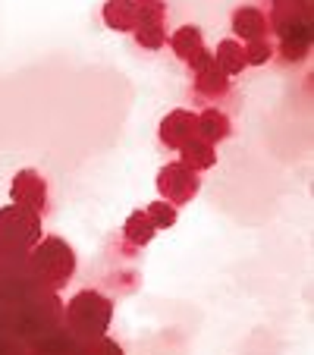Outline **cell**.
<instances>
[{
	"label": "cell",
	"mask_w": 314,
	"mask_h": 355,
	"mask_svg": "<svg viewBox=\"0 0 314 355\" xmlns=\"http://www.w3.org/2000/svg\"><path fill=\"white\" fill-rule=\"evenodd\" d=\"M270 28L277 35V47L283 60L299 63L311 51L314 38V16L311 0H270Z\"/></svg>",
	"instance_id": "6da1fadb"
},
{
	"label": "cell",
	"mask_w": 314,
	"mask_h": 355,
	"mask_svg": "<svg viewBox=\"0 0 314 355\" xmlns=\"http://www.w3.org/2000/svg\"><path fill=\"white\" fill-rule=\"evenodd\" d=\"M114 321V302L98 289H79L69 302H63V327L85 346L107 334Z\"/></svg>",
	"instance_id": "7a4b0ae2"
},
{
	"label": "cell",
	"mask_w": 314,
	"mask_h": 355,
	"mask_svg": "<svg viewBox=\"0 0 314 355\" xmlns=\"http://www.w3.org/2000/svg\"><path fill=\"white\" fill-rule=\"evenodd\" d=\"M28 268L47 289L60 293L76 274V252L60 236H41L28 252Z\"/></svg>",
	"instance_id": "3957f363"
},
{
	"label": "cell",
	"mask_w": 314,
	"mask_h": 355,
	"mask_svg": "<svg viewBox=\"0 0 314 355\" xmlns=\"http://www.w3.org/2000/svg\"><path fill=\"white\" fill-rule=\"evenodd\" d=\"M41 236H44V227H41L38 211H28L22 205L0 208V252L28 255Z\"/></svg>",
	"instance_id": "277c9868"
},
{
	"label": "cell",
	"mask_w": 314,
	"mask_h": 355,
	"mask_svg": "<svg viewBox=\"0 0 314 355\" xmlns=\"http://www.w3.org/2000/svg\"><path fill=\"white\" fill-rule=\"evenodd\" d=\"M198 189H201V176L195 173L192 167H186L182 161L167 164V167H161V173H157V192H161V198L170 201V205H186V201H192L195 195H198Z\"/></svg>",
	"instance_id": "5b68a950"
},
{
	"label": "cell",
	"mask_w": 314,
	"mask_h": 355,
	"mask_svg": "<svg viewBox=\"0 0 314 355\" xmlns=\"http://www.w3.org/2000/svg\"><path fill=\"white\" fill-rule=\"evenodd\" d=\"M189 67H192L195 92L198 94H204V98H220V94L229 92V79H233V76H227L220 69V63L214 60V51H207L204 47Z\"/></svg>",
	"instance_id": "8992f818"
},
{
	"label": "cell",
	"mask_w": 314,
	"mask_h": 355,
	"mask_svg": "<svg viewBox=\"0 0 314 355\" xmlns=\"http://www.w3.org/2000/svg\"><path fill=\"white\" fill-rule=\"evenodd\" d=\"M10 198L13 205H22L28 211H38L44 214L47 211V182L38 170H19L10 182Z\"/></svg>",
	"instance_id": "52a82bcc"
},
{
	"label": "cell",
	"mask_w": 314,
	"mask_h": 355,
	"mask_svg": "<svg viewBox=\"0 0 314 355\" xmlns=\"http://www.w3.org/2000/svg\"><path fill=\"white\" fill-rule=\"evenodd\" d=\"M157 135H161V141L167 148H173V151H180L182 145H186L189 139H195L198 135V114H192V110H170L167 116L161 120V129H157Z\"/></svg>",
	"instance_id": "ba28073f"
},
{
	"label": "cell",
	"mask_w": 314,
	"mask_h": 355,
	"mask_svg": "<svg viewBox=\"0 0 314 355\" xmlns=\"http://www.w3.org/2000/svg\"><path fill=\"white\" fill-rule=\"evenodd\" d=\"M28 355H82V343L67 327H57L47 336H41L38 343H32Z\"/></svg>",
	"instance_id": "9c48e42d"
},
{
	"label": "cell",
	"mask_w": 314,
	"mask_h": 355,
	"mask_svg": "<svg viewBox=\"0 0 314 355\" xmlns=\"http://www.w3.org/2000/svg\"><path fill=\"white\" fill-rule=\"evenodd\" d=\"M233 32L242 41H258V38H268L270 22L258 7H239L233 13Z\"/></svg>",
	"instance_id": "30bf717a"
},
{
	"label": "cell",
	"mask_w": 314,
	"mask_h": 355,
	"mask_svg": "<svg viewBox=\"0 0 314 355\" xmlns=\"http://www.w3.org/2000/svg\"><path fill=\"white\" fill-rule=\"evenodd\" d=\"M229 135H233V123H229V116L223 110L207 107L198 114V139L211 141V145H220Z\"/></svg>",
	"instance_id": "8fae6325"
},
{
	"label": "cell",
	"mask_w": 314,
	"mask_h": 355,
	"mask_svg": "<svg viewBox=\"0 0 314 355\" xmlns=\"http://www.w3.org/2000/svg\"><path fill=\"white\" fill-rule=\"evenodd\" d=\"M167 41L182 63H192L204 51V35H201L198 26H180L173 35H167Z\"/></svg>",
	"instance_id": "7c38bea8"
},
{
	"label": "cell",
	"mask_w": 314,
	"mask_h": 355,
	"mask_svg": "<svg viewBox=\"0 0 314 355\" xmlns=\"http://www.w3.org/2000/svg\"><path fill=\"white\" fill-rule=\"evenodd\" d=\"M180 161L186 164V167H192L195 173H201V170H211L217 164V151H214V145L211 141H204V139H189L186 145L180 148Z\"/></svg>",
	"instance_id": "4fadbf2b"
},
{
	"label": "cell",
	"mask_w": 314,
	"mask_h": 355,
	"mask_svg": "<svg viewBox=\"0 0 314 355\" xmlns=\"http://www.w3.org/2000/svg\"><path fill=\"white\" fill-rule=\"evenodd\" d=\"M123 236H126L129 245L145 248L148 242L157 236V227L151 223V217H148L145 211H132V214L126 217V223H123Z\"/></svg>",
	"instance_id": "5bb4252c"
},
{
	"label": "cell",
	"mask_w": 314,
	"mask_h": 355,
	"mask_svg": "<svg viewBox=\"0 0 314 355\" xmlns=\"http://www.w3.org/2000/svg\"><path fill=\"white\" fill-rule=\"evenodd\" d=\"M104 22L114 32H132L135 28V0H107L104 3Z\"/></svg>",
	"instance_id": "9a60e30c"
},
{
	"label": "cell",
	"mask_w": 314,
	"mask_h": 355,
	"mask_svg": "<svg viewBox=\"0 0 314 355\" xmlns=\"http://www.w3.org/2000/svg\"><path fill=\"white\" fill-rule=\"evenodd\" d=\"M214 60L220 63V69H223L227 76H239L242 69H245V51H242L239 41L227 38V41H220V44H217Z\"/></svg>",
	"instance_id": "2e32d148"
},
{
	"label": "cell",
	"mask_w": 314,
	"mask_h": 355,
	"mask_svg": "<svg viewBox=\"0 0 314 355\" xmlns=\"http://www.w3.org/2000/svg\"><path fill=\"white\" fill-rule=\"evenodd\" d=\"M135 41H139V47H145V51H161L164 44H167V28H164V22H139V26L132 28Z\"/></svg>",
	"instance_id": "e0dca14e"
},
{
	"label": "cell",
	"mask_w": 314,
	"mask_h": 355,
	"mask_svg": "<svg viewBox=\"0 0 314 355\" xmlns=\"http://www.w3.org/2000/svg\"><path fill=\"white\" fill-rule=\"evenodd\" d=\"M242 51H245V67H264V63L274 57V44H270V38L245 41Z\"/></svg>",
	"instance_id": "ac0fdd59"
},
{
	"label": "cell",
	"mask_w": 314,
	"mask_h": 355,
	"mask_svg": "<svg viewBox=\"0 0 314 355\" xmlns=\"http://www.w3.org/2000/svg\"><path fill=\"white\" fill-rule=\"evenodd\" d=\"M145 214L151 217V223L157 230L176 227V205H170V201H151V205L145 208Z\"/></svg>",
	"instance_id": "d6986e66"
},
{
	"label": "cell",
	"mask_w": 314,
	"mask_h": 355,
	"mask_svg": "<svg viewBox=\"0 0 314 355\" xmlns=\"http://www.w3.org/2000/svg\"><path fill=\"white\" fill-rule=\"evenodd\" d=\"M82 355H126V352H123L120 343L110 340V336L104 334V336H98V340L85 343V346H82Z\"/></svg>",
	"instance_id": "ffe728a7"
}]
</instances>
